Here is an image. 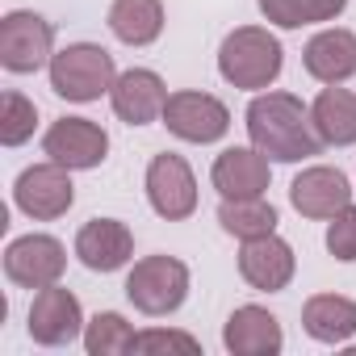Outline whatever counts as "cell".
I'll return each instance as SVG.
<instances>
[{"mask_svg": "<svg viewBox=\"0 0 356 356\" xmlns=\"http://www.w3.org/2000/svg\"><path fill=\"white\" fill-rule=\"evenodd\" d=\"M289 202L302 218H335L343 206H352V185L339 168H327V163H314V168H302L289 185Z\"/></svg>", "mask_w": 356, "mask_h": 356, "instance_id": "obj_13", "label": "cell"}, {"mask_svg": "<svg viewBox=\"0 0 356 356\" xmlns=\"http://www.w3.org/2000/svg\"><path fill=\"white\" fill-rule=\"evenodd\" d=\"M113 80H118V63L97 42H72V47L55 51V59H51V88L63 101H76V105L101 101L113 88Z\"/></svg>", "mask_w": 356, "mask_h": 356, "instance_id": "obj_3", "label": "cell"}, {"mask_svg": "<svg viewBox=\"0 0 356 356\" xmlns=\"http://www.w3.org/2000/svg\"><path fill=\"white\" fill-rule=\"evenodd\" d=\"M302 327L318 343H348L356 335V302L343 293H314L302 306Z\"/></svg>", "mask_w": 356, "mask_h": 356, "instance_id": "obj_19", "label": "cell"}, {"mask_svg": "<svg viewBox=\"0 0 356 356\" xmlns=\"http://www.w3.org/2000/svg\"><path fill=\"white\" fill-rule=\"evenodd\" d=\"M260 13L281 26V30H302V26H318V22H335L348 0H256Z\"/></svg>", "mask_w": 356, "mask_h": 356, "instance_id": "obj_23", "label": "cell"}, {"mask_svg": "<svg viewBox=\"0 0 356 356\" xmlns=\"http://www.w3.org/2000/svg\"><path fill=\"white\" fill-rule=\"evenodd\" d=\"M143 185H147V202L159 218L168 222H185L193 210H197V181H193V168L185 155H176V151H163L147 163V176H143Z\"/></svg>", "mask_w": 356, "mask_h": 356, "instance_id": "obj_6", "label": "cell"}, {"mask_svg": "<svg viewBox=\"0 0 356 356\" xmlns=\"http://www.w3.org/2000/svg\"><path fill=\"white\" fill-rule=\"evenodd\" d=\"M30 339L42 343V348H63L72 343L80 331H84V310H80V298L63 285H47L34 293V306H30V323H26Z\"/></svg>", "mask_w": 356, "mask_h": 356, "instance_id": "obj_11", "label": "cell"}, {"mask_svg": "<svg viewBox=\"0 0 356 356\" xmlns=\"http://www.w3.org/2000/svg\"><path fill=\"white\" fill-rule=\"evenodd\" d=\"M222 348L231 356H277L285 348V335L277 314H268L264 306H239L222 327Z\"/></svg>", "mask_w": 356, "mask_h": 356, "instance_id": "obj_17", "label": "cell"}, {"mask_svg": "<svg viewBox=\"0 0 356 356\" xmlns=\"http://www.w3.org/2000/svg\"><path fill=\"white\" fill-rule=\"evenodd\" d=\"M327 252L343 264L356 260V206H343L327 227Z\"/></svg>", "mask_w": 356, "mask_h": 356, "instance_id": "obj_26", "label": "cell"}, {"mask_svg": "<svg viewBox=\"0 0 356 356\" xmlns=\"http://www.w3.org/2000/svg\"><path fill=\"white\" fill-rule=\"evenodd\" d=\"M202 352V343L189 331H163V327H147L134 335V352Z\"/></svg>", "mask_w": 356, "mask_h": 356, "instance_id": "obj_27", "label": "cell"}, {"mask_svg": "<svg viewBox=\"0 0 356 356\" xmlns=\"http://www.w3.org/2000/svg\"><path fill=\"white\" fill-rule=\"evenodd\" d=\"M42 151H47V159H55V163H63L72 172H88V168L105 163L109 134L92 118H59L42 134Z\"/></svg>", "mask_w": 356, "mask_h": 356, "instance_id": "obj_10", "label": "cell"}, {"mask_svg": "<svg viewBox=\"0 0 356 356\" xmlns=\"http://www.w3.org/2000/svg\"><path fill=\"white\" fill-rule=\"evenodd\" d=\"M55 59V26L42 13L13 9L0 17V67L13 76H34Z\"/></svg>", "mask_w": 356, "mask_h": 356, "instance_id": "obj_5", "label": "cell"}, {"mask_svg": "<svg viewBox=\"0 0 356 356\" xmlns=\"http://www.w3.org/2000/svg\"><path fill=\"white\" fill-rule=\"evenodd\" d=\"M248 134L252 147L264 151L273 163H302L318 155L327 143L318 138L310 109L293 92H260L248 105Z\"/></svg>", "mask_w": 356, "mask_h": 356, "instance_id": "obj_1", "label": "cell"}, {"mask_svg": "<svg viewBox=\"0 0 356 356\" xmlns=\"http://www.w3.org/2000/svg\"><path fill=\"white\" fill-rule=\"evenodd\" d=\"M163 126L176 134V138H185V143H218L227 130H231V109L210 97V92H168V105H163Z\"/></svg>", "mask_w": 356, "mask_h": 356, "instance_id": "obj_8", "label": "cell"}, {"mask_svg": "<svg viewBox=\"0 0 356 356\" xmlns=\"http://www.w3.org/2000/svg\"><path fill=\"white\" fill-rule=\"evenodd\" d=\"M67 273V248L55 235H22L5 248V277L22 289L59 285Z\"/></svg>", "mask_w": 356, "mask_h": 356, "instance_id": "obj_9", "label": "cell"}, {"mask_svg": "<svg viewBox=\"0 0 356 356\" xmlns=\"http://www.w3.org/2000/svg\"><path fill=\"white\" fill-rule=\"evenodd\" d=\"M76 256L88 273H118L134 256V235L118 218H88L76 231Z\"/></svg>", "mask_w": 356, "mask_h": 356, "instance_id": "obj_15", "label": "cell"}, {"mask_svg": "<svg viewBox=\"0 0 356 356\" xmlns=\"http://www.w3.org/2000/svg\"><path fill=\"white\" fill-rule=\"evenodd\" d=\"M281 67H285V47L264 26H239L218 47V76L231 88L260 92L281 76Z\"/></svg>", "mask_w": 356, "mask_h": 356, "instance_id": "obj_2", "label": "cell"}, {"mask_svg": "<svg viewBox=\"0 0 356 356\" xmlns=\"http://www.w3.org/2000/svg\"><path fill=\"white\" fill-rule=\"evenodd\" d=\"M298 273V260H293V248L273 231V235H256V239H243L239 248V277L260 289V293H281Z\"/></svg>", "mask_w": 356, "mask_h": 356, "instance_id": "obj_12", "label": "cell"}, {"mask_svg": "<svg viewBox=\"0 0 356 356\" xmlns=\"http://www.w3.org/2000/svg\"><path fill=\"white\" fill-rule=\"evenodd\" d=\"M302 67L318 80V84H343L356 76V34L352 30H318L306 51H302Z\"/></svg>", "mask_w": 356, "mask_h": 356, "instance_id": "obj_18", "label": "cell"}, {"mask_svg": "<svg viewBox=\"0 0 356 356\" xmlns=\"http://www.w3.org/2000/svg\"><path fill=\"white\" fill-rule=\"evenodd\" d=\"M109 105L126 126H151L163 118L168 88L151 67H130V72H118V80L109 88Z\"/></svg>", "mask_w": 356, "mask_h": 356, "instance_id": "obj_14", "label": "cell"}, {"mask_svg": "<svg viewBox=\"0 0 356 356\" xmlns=\"http://www.w3.org/2000/svg\"><path fill=\"white\" fill-rule=\"evenodd\" d=\"M310 122L327 147H352L356 143V92L339 84L323 88L310 105Z\"/></svg>", "mask_w": 356, "mask_h": 356, "instance_id": "obj_20", "label": "cell"}, {"mask_svg": "<svg viewBox=\"0 0 356 356\" xmlns=\"http://www.w3.org/2000/svg\"><path fill=\"white\" fill-rule=\"evenodd\" d=\"M134 327L118 314V310H101L84 323V348L88 356H126L134 352Z\"/></svg>", "mask_w": 356, "mask_h": 356, "instance_id": "obj_24", "label": "cell"}, {"mask_svg": "<svg viewBox=\"0 0 356 356\" xmlns=\"http://www.w3.org/2000/svg\"><path fill=\"white\" fill-rule=\"evenodd\" d=\"M13 202L22 214H30L34 222H55L72 210L76 202V185H72V168L47 159V163H34L17 176L13 185Z\"/></svg>", "mask_w": 356, "mask_h": 356, "instance_id": "obj_7", "label": "cell"}, {"mask_svg": "<svg viewBox=\"0 0 356 356\" xmlns=\"http://www.w3.org/2000/svg\"><path fill=\"white\" fill-rule=\"evenodd\" d=\"M210 181L222 197H264L273 168H268V155L256 147H227L210 168Z\"/></svg>", "mask_w": 356, "mask_h": 356, "instance_id": "obj_16", "label": "cell"}, {"mask_svg": "<svg viewBox=\"0 0 356 356\" xmlns=\"http://www.w3.org/2000/svg\"><path fill=\"white\" fill-rule=\"evenodd\" d=\"M126 298L138 314H151V318L176 314L189 298V264H181L176 256L134 260V268L126 277Z\"/></svg>", "mask_w": 356, "mask_h": 356, "instance_id": "obj_4", "label": "cell"}, {"mask_svg": "<svg viewBox=\"0 0 356 356\" xmlns=\"http://www.w3.org/2000/svg\"><path fill=\"white\" fill-rule=\"evenodd\" d=\"M109 30L126 47H151L163 34V0H113Z\"/></svg>", "mask_w": 356, "mask_h": 356, "instance_id": "obj_21", "label": "cell"}, {"mask_svg": "<svg viewBox=\"0 0 356 356\" xmlns=\"http://www.w3.org/2000/svg\"><path fill=\"white\" fill-rule=\"evenodd\" d=\"M34 126H38V109L30 97H22L17 88L5 92V101H0V143L5 147H22L34 138Z\"/></svg>", "mask_w": 356, "mask_h": 356, "instance_id": "obj_25", "label": "cell"}, {"mask_svg": "<svg viewBox=\"0 0 356 356\" xmlns=\"http://www.w3.org/2000/svg\"><path fill=\"white\" fill-rule=\"evenodd\" d=\"M218 222L235 239H256V235H273L281 218H277V210L264 197H222Z\"/></svg>", "mask_w": 356, "mask_h": 356, "instance_id": "obj_22", "label": "cell"}]
</instances>
